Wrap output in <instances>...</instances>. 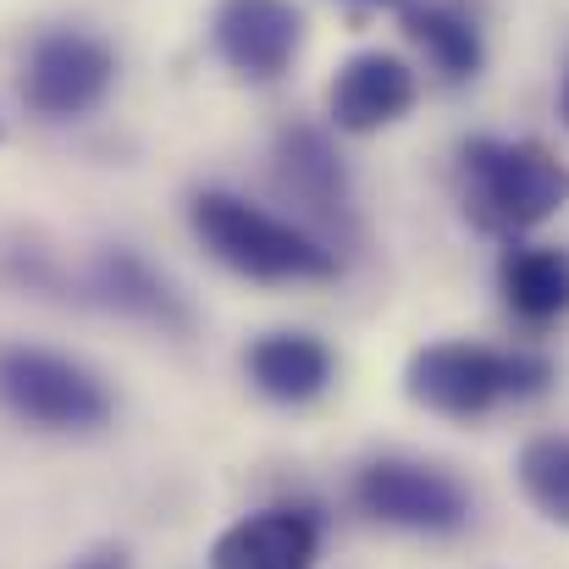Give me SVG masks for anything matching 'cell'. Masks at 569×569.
Listing matches in <instances>:
<instances>
[{"label": "cell", "instance_id": "obj_1", "mask_svg": "<svg viewBox=\"0 0 569 569\" xmlns=\"http://www.w3.org/2000/svg\"><path fill=\"white\" fill-rule=\"evenodd\" d=\"M193 238L249 282H332L343 271L338 249L232 189H204L189 204Z\"/></svg>", "mask_w": 569, "mask_h": 569}, {"label": "cell", "instance_id": "obj_17", "mask_svg": "<svg viewBox=\"0 0 569 569\" xmlns=\"http://www.w3.org/2000/svg\"><path fill=\"white\" fill-rule=\"evenodd\" d=\"M355 6H398V0H355Z\"/></svg>", "mask_w": 569, "mask_h": 569}, {"label": "cell", "instance_id": "obj_14", "mask_svg": "<svg viewBox=\"0 0 569 569\" xmlns=\"http://www.w3.org/2000/svg\"><path fill=\"white\" fill-rule=\"evenodd\" d=\"M403 33L431 56V67L448 78V83H470L481 67H487V44H481V28L442 6V0H426V6H403Z\"/></svg>", "mask_w": 569, "mask_h": 569}, {"label": "cell", "instance_id": "obj_18", "mask_svg": "<svg viewBox=\"0 0 569 569\" xmlns=\"http://www.w3.org/2000/svg\"><path fill=\"white\" fill-rule=\"evenodd\" d=\"M565 122H569V83H565Z\"/></svg>", "mask_w": 569, "mask_h": 569}, {"label": "cell", "instance_id": "obj_5", "mask_svg": "<svg viewBox=\"0 0 569 569\" xmlns=\"http://www.w3.org/2000/svg\"><path fill=\"white\" fill-rule=\"evenodd\" d=\"M117 89V50L89 28H50L22 61V100L44 122H78Z\"/></svg>", "mask_w": 569, "mask_h": 569}, {"label": "cell", "instance_id": "obj_15", "mask_svg": "<svg viewBox=\"0 0 569 569\" xmlns=\"http://www.w3.org/2000/svg\"><path fill=\"white\" fill-rule=\"evenodd\" d=\"M515 476H520V492L531 498V509L569 531V437H531L520 448Z\"/></svg>", "mask_w": 569, "mask_h": 569}, {"label": "cell", "instance_id": "obj_12", "mask_svg": "<svg viewBox=\"0 0 569 569\" xmlns=\"http://www.w3.org/2000/svg\"><path fill=\"white\" fill-rule=\"evenodd\" d=\"M277 178L293 199H305L321 221H349V172L343 156L321 128H282L277 139Z\"/></svg>", "mask_w": 569, "mask_h": 569}, {"label": "cell", "instance_id": "obj_13", "mask_svg": "<svg viewBox=\"0 0 569 569\" xmlns=\"http://www.w3.org/2000/svg\"><path fill=\"white\" fill-rule=\"evenodd\" d=\"M503 299L520 321H559L569 316V254L553 243H531V249H509L503 254Z\"/></svg>", "mask_w": 569, "mask_h": 569}, {"label": "cell", "instance_id": "obj_16", "mask_svg": "<svg viewBox=\"0 0 569 569\" xmlns=\"http://www.w3.org/2000/svg\"><path fill=\"white\" fill-rule=\"evenodd\" d=\"M72 569H128V553H122V548H100V553L78 559Z\"/></svg>", "mask_w": 569, "mask_h": 569}, {"label": "cell", "instance_id": "obj_8", "mask_svg": "<svg viewBox=\"0 0 569 569\" xmlns=\"http://www.w3.org/2000/svg\"><path fill=\"white\" fill-rule=\"evenodd\" d=\"M321 520L299 503H271L243 515L210 542V569H316Z\"/></svg>", "mask_w": 569, "mask_h": 569}, {"label": "cell", "instance_id": "obj_6", "mask_svg": "<svg viewBox=\"0 0 569 569\" xmlns=\"http://www.w3.org/2000/svg\"><path fill=\"white\" fill-rule=\"evenodd\" d=\"M355 503L392 531L453 537L470 526V492L426 459H371L355 476Z\"/></svg>", "mask_w": 569, "mask_h": 569}, {"label": "cell", "instance_id": "obj_7", "mask_svg": "<svg viewBox=\"0 0 569 569\" xmlns=\"http://www.w3.org/2000/svg\"><path fill=\"white\" fill-rule=\"evenodd\" d=\"M210 39L238 78L277 83L305 50V11L293 0H221L210 17Z\"/></svg>", "mask_w": 569, "mask_h": 569}, {"label": "cell", "instance_id": "obj_3", "mask_svg": "<svg viewBox=\"0 0 569 569\" xmlns=\"http://www.w3.org/2000/svg\"><path fill=\"white\" fill-rule=\"evenodd\" d=\"M465 178L470 210L492 232H526L542 227L569 204V167L531 139H470L465 144Z\"/></svg>", "mask_w": 569, "mask_h": 569}, {"label": "cell", "instance_id": "obj_2", "mask_svg": "<svg viewBox=\"0 0 569 569\" xmlns=\"http://www.w3.org/2000/svg\"><path fill=\"white\" fill-rule=\"evenodd\" d=\"M553 381L542 355H503L487 343H426L403 366V392L448 420H476L503 398H537Z\"/></svg>", "mask_w": 569, "mask_h": 569}, {"label": "cell", "instance_id": "obj_11", "mask_svg": "<svg viewBox=\"0 0 569 569\" xmlns=\"http://www.w3.org/2000/svg\"><path fill=\"white\" fill-rule=\"evenodd\" d=\"M243 371L271 403H316L332 387V349L316 332H266L249 343Z\"/></svg>", "mask_w": 569, "mask_h": 569}, {"label": "cell", "instance_id": "obj_10", "mask_svg": "<svg viewBox=\"0 0 569 569\" xmlns=\"http://www.w3.org/2000/svg\"><path fill=\"white\" fill-rule=\"evenodd\" d=\"M89 293L100 305H111L117 316H133L144 327H161V332H189L193 327V310L178 293V282L161 277L133 249H100L94 266H89Z\"/></svg>", "mask_w": 569, "mask_h": 569}, {"label": "cell", "instance_id": "obj_4", "mask_svg": "<svg viewBox=\"0 0 569 569\" xmlns=\"http://www.w3.org/2000/svg\"><path fill=\"white\" fill-rule=\"evenodd\" d=\"M0 403L39 431H72V437L106 431L117 415L111 387L89 366L28 343L0 349Z\"/></svg>", "mask_w": 569, "mask_h": 569}, {"label": "cell", "instance_id": "obj_9", "mask_svg": "<svg viewBox=\"0 0 569 569\" xmlns=\"http://www.w3.org/2000/svg\"><path fill=\"white\" fill-rule=\"evenodd\" d=\"M415 94H420V83H415L409 61H398L387 50H360L338 67L327 106H332V122L343 133H381L398 117H409Z\"/></svg>", "mask_w": 569, "mask_h": 569}]
</instances>
